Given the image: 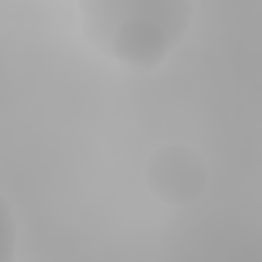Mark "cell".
<instances>
[{"label":"cell","mask_w":262,"mask_h":262,"mask_svg":"<svg viewBox=\"0 0 262 262\" xmlns=\"http://www.w3.org/2000/svg\"><path fill=\"white\" fill-rule=\"evenodd\" d=\"M192 4L184 0H98L82 2L86 37L104 55L127 68H154L182 39Z\"/></svg>","instance_id":"cell-1"},{"label":"cell","mask_w":262,"mask_h":262,"mask_svg":"<svg viewBox=\"0 0 262 262\" xmlns=\"http://www.w3.org/2000/svg\"><path fill=\"white\" fill-rule=\"evenodd\" d=\"M149 192L168 205L196 201L207 184V166L190 145H162L147 162Z\"/></svg>","instance_id":"cell-2"}]
</instances>
